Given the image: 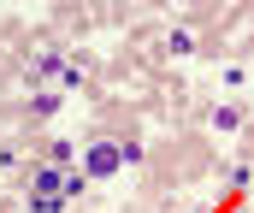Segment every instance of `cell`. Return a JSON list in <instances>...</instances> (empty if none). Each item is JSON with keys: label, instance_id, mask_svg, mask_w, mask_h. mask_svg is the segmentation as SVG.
<instances>
[{"label": "cell", "instance_id": "cell-1", "mask_svg": "<svg viewBox=\"0 0 254 213\" xmlns=\"http://www.w3.org/2000/svg\"><path fill=\"white\" fill-rule=\"evenodd\" d=\"M83 172H89V178H113V172H119V148H113V142H89Z\"/></svg>", "mask_w": 254, "mask_h": 213}, {"label": "cell", "instance_id": "cell-2", "mask_svg": "<svg viewBox=\"0 0 254 213\" xmlns=\"http://www.w3.org/2000/svg\"><path fill=\"white\" fill-rule=\"evenodd\" d=\"M142 160V142H119V166H136Z\"/></svg>", "mask_w": 254, "mask_h": 213}]
</instances>
